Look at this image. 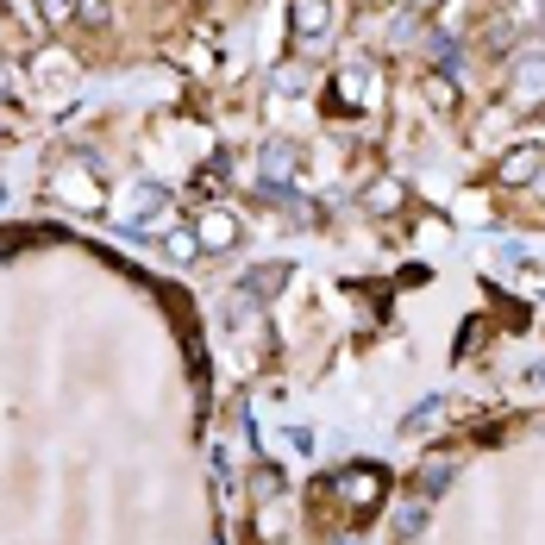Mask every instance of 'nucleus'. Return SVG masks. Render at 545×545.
I'll use <instances>...</instances> for the list:
<instances>
[{"instance_id":"nucleus-6","label":"nucleus","mask_w":545,"mask_h":545,"mask_svg":"<svg viewBox=\"0 0 545 545\" xmlns=\"http://www.w3.org/2000/svg\"><path fill=\"white\" fill-rule=\"evenodd\" d=\"M370 201H376V207H395V201H401V182H376Z\"/></svg>"},{"instance_id":"nucleus-8","label":"nucleus","mask_w":545,"mask_h":545,"mask_svg":"<svg viewBox=\"0 0 545 545\" xmlns=\"http://www.w3.org/2000/svg\"><path fill=\"white\" fill-rule=\"evenodd\" d=\"M7 82H13V76H7V69H0V94H7Z\"/></svg>"},{"instance_id":"nucleus-7","label":"nucleus","mask_w":545,"mask_h":545,"mask_svg":"<svg viewBox=\"0 0 545 545\" xmlns=\"http://www.w3.org/2000/svg\"><path fill=\"white\" fill-rule=\"evenodd\" d=\"M38 13L44 19H69V13H76V0H38Z\"/></svg>"},{"instance_id":"nucleus-5","label":"nucleus","mask_w":545,"mask_h":545,"mask_svg":"<svg viewBox=\"0 0 545 545\" xmlns=\"http://www.w3.org/2000/svg\"><path fill=\"white\" fill-rule=\"evenodd\" d=\"M289 170H295V151H289V145H270V151H264V176H270V182H282Z\"/></svg>"},{"instance_id":"nucleus-4","label":"nucleus","mask_w":545,"mask_h":545,"mask_svg":"<svg viewBox=\"0 0 545 545\" xmlns=\"http://www.w3.org/2000/svg\"><path fill=\"white\" fill-rule=\"evenodd\" d=\"M232 232H239V226H232V213H201L195 239H201V245H213V251H220V245H232Z\"/></svg>"},{"instance_id":"nucleus-2","label":"nucleus","mask_w":545,"mask_h":545,"mask_svg":"<svg viewBox=\"0 0 545 545\" xmlns=\"http://www.w3.org/2000/svg\"><path fill=\"white\" fill-rule=\"evenodd\" d=\"M545 101V51H527L514 63V107H539Z\"/></svg>"},{"instance_id":"nucleus-3","label":"nucleus","mask_w":545,"mask_h":545,"mask_svg":"<svg viewBox=\"0 0 545 545\" xmlns=\"http://www.w3.org/2000/svg\"><path fill=\"white\" fill-rule=\"evenodd\" d=\"M539 163H545V145H514V151L502 157V170H495V176H502L508 188H520V182H533V176H539Z\"/></svg>"},{"instance_id":"nucleus-1","label":"nucleus","mask_w":545,"mask_h":545,"mask_svg":"<svg viewBox=\"0 0 545 545\" xmlns=\"http://www.w3.org/2000/svg\"><path fill=\"white\" fill-rule=\"evenodd\" d=\"M326 26H333V0H289V32L301 44L326 38Z\"/></svg>"},{"instance_id":"nucleus-9","label":"nucleus","mask_w":545,"mask_h":545,"mask_svg":"<svg viewBox=\"0 0 545 545\" xmlns=\"http://www.w3.org/2000/svg\"><path fill=\"white\" fill-rule=\"evenodd\" d=\"M408 7H433V0H408Z\"/></svg>"}]
</instances>
